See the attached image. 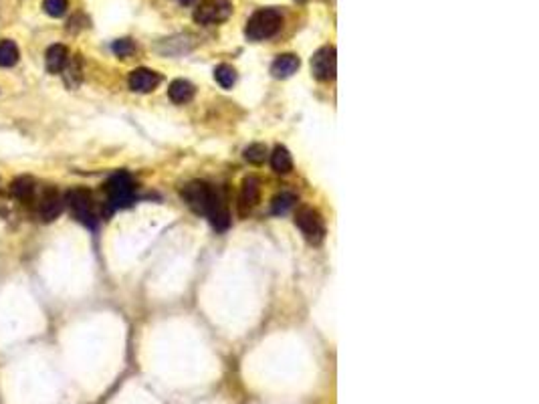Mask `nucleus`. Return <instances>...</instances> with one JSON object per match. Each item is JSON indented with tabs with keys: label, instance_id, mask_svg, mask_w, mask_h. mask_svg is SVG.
Wrapping results in <instances>:
<instances>
[{
	"label": "nucleus",
	"instance_id": "1",
	"mask_svg": "<svg viewBox=\"0 0 539 404\" xmlns=\"http://www.w3.org/2000/svg\"><path fill=\"white\" fill-rule=\"evenodd\" d=\"M283 26V15L277 8H260L257 12H253V17L247 21L245 26V35L249 41H267L271 37H275Z\"/></svg>",
	"mask_w": 539,
	"mask_h": 404
},
{
	"label": "nucleus",
	"instance_id": "2",
	"mask_svg": "<svg viewBox=\"0 0 539 404\" xmlns=\"http://www.w3.org/2000/svg\"><path fill=\"white\" fill-rule=\"evenodd\" d=\"M218 198H220V192L202 180H194L182 188V200L190 207V211H194L196 214L209 216Z\"/></svg>",
	"mask_w": 539,
	"mask_h": 404
},
{
	"label": "nucleus",
	"instance_id": "3",
	"mask_svg": "<svg viewBox=\"0 0 539 404\" xmlns=\"http://www.w3.org/2000/svg\"><path fill=\"white\" fill-rule=\"evenodd\" d=\"M107 192V204L109 211H118V209H127L134 202V194H136V182L127 172H118L116 176H112L105 184Z\"/></svg>",
	"mask_w": 539,
	"mask_h": 404
},
{
	"label": "nucleus",
	"instance_id": "4",
	"mask_svg": "<svg viewBox=\"0 0 539 404\" xmlns=\"http://www.w3.org/2000/svg\"><path fill=\"white\" fill-rule=\"evenodd\" d=\"M295 225L309 245H321L326 238V222L315 209L303 207L295 214Z\"/></svg>",
	"mask_w": 539,
	"mask_h": 404
},
{
	"label": "nucleus",
	"instance_id": "5",
	"mask_svg": "<svg viewBox=\"0 0 539 404\" xmlns=\"http://www.w3.org/2000/svg\"><path fill=\"white\" fill-rule=\"evenodd\" d=\"M67 204H69L73 216L83 222L85 227L95 229L97 227V213H95V202L91 192L85 188H77L67 194Z\"/></svg>",
	"mask_w": 539,
	"mask_h": 404
},
{
	"label": "nucleus",
	"instance_id": "6",
	"mask_svg": "<svg viewBox=\"0 0 539 404\" xmlns=\"http://www.w3.org/2000/svg\"><path fill=\"white\" fill-rule=\"evenodd\" d=\"M233 15V0H200L194 10V21L202 26L224 23Z\"/></svg>",
	"mask_w": 539,
	"mask_h": 404
},
{
	"label": "nucleus",
	"instance_id": "7",
	"mask_svg": "<svg viewBox=\"0 0 539 404\" xmlns=\"http://www.w3.org/2000/svg\"><path fill=\"white\" fill-rule=\"evenodd\" d=\"M337 71V57L335 47H321L311 57V73L317 81H331Z\"/></svg>",
	"mask_w": 539,
	"mask_h": 404
},
{
	"label": "nucleus",
	"instance_id": "8",
	"mask_svg": "<svg viewBox=\"0 0 539 404\" xmlns=\"http://www.w3.org/2000/svg\"><path fill=\"white\" fill-rule=\"evenodd\" d=\"M160 81H162V77L158 73L152 71V69H145V67L134 69V71L130 73V79H127L130 89L136 91V94H150V91H154L160 85Z\"/></svg>",
	"mask_w": 539,
	"mask_h": 404
},
{
	"label": "nucleus",
	"instance_id": "9",
	"mask_svg": "<svg viewBox=\"0 0 539 404\" xmlns=\"http://www.w3.org/2000/svg\"><path fill=\"white\" fill-rule=\"evenodd\" d=\"M258 196H260V182H258V178H255V176L245 178L242 188H240V196H238L240 213H247V209H253L258 202Z\"/></svg>",
	"mask_w": 539,
	"mask_h": 404
},
{
	"label": "nucleus",
	"instance_id": "10",
	"mask_svg": "<svg viewBox=\"0 0 539 404\" xmlns=\"http://www.w3.org/2000/svg\"><path fill=\"white\" fill-rule=\"evenodd\" d=\"M69 61V49L65 45H51L45 53V67L48 73H61L67 67Z\"/></svg>",
	"mask_w": 539,
	"mask_h": 404
},
{
	"label": "nucleus",
	"instance_id": "11",
	"mask_svg": "<svg viewBox=\"0 0 539 404\" xmlns=\"http://www.w3.org/2000/svg\"><path fill=\"white\" fill-rule=\"evenodd\" d=\"M63 211V198L57 194L55 191H47L41 198V204H39V213H41V218L48 222V220H55L59 214Z\"/></svg>",
	"mask_w": 539,
	"mask_h": 404
},
{
	"label": "nucleus",
	"instance_id": "12",
	"mask_svg": "<svg viewBox=\"0 0 539 404\" xmlns=\"http://www.w3.org/2000/svg\"><path fill=\"white\" fill-rule=\"evenodd\" d=\"M299 65H301L299 57L287 53V55H279V57L273 61L271 73H273V77H277V79H287V77H291L293 73H297Z\"/></svg>",
	"mask_w": 539,
	"mask_h": 404
},
{
	"label": "nucleus",
	"instance_id": "13",
	"mask_svg": "<svg viewBox=\"0 0 539 404\" xmlns=\"http://www.w3.org/2000/svg\"><path fill=\"white\" fill-rule=\"evenodd\" d=\"M168 96H170V99H172L174 103H180V105H182V103H188V101L194 97V85L184 81V79H176V81L170 83Z\"/></svg>",
	"mask_w": 539,
	"mask_h": 404
},
{
	"label": "nucleus",
	"instance_id": "14",
	"mask_svg": "<svg viewBox=\"0 0 539 404\" xmlns=\"http://www.w3.org/2000/svg\"><path fill=\"white\" fill-rule=\"evenodd\" d=\"M271 166H273V170H275L277 174H289V172L293 170V158H291V154H289L287 148L277 146V148L273 150V154H271Z\"/></svg>",
	"mask_w": 539,
	"mask_h": 404
},
{
	"label": "nucleus",
	"instance_id": "15",
	"mask_svg": "<svg viewBox=\"0 0 539 404\" xmlns=\"http://www.w3.org/2000/svg\"><path fill=\"white\" fill-rule=\"evenodd\" d=\"M19 55H21V53H19V47H17L15 41H8V39L0 41V67H12V65H17Z\"/></svg>",
	"mask_w": 539,
	"mask_h": 404
},
{
	"label": "nucleus",
	"instance_id": "16",
	"mask_svg": "<svg viewBox=\"0 0 539 404\" xmlns=\"http://www.w3.org/2000/svg\"><path fill=\"white\" fill-rule=\"evenodd\" d=\"M295 202H297V196H295L293 192H281V194H277V196L273 198L271 211H273V214L289 213V211L295 207Z\"/></svg>",
	"mask_w": 539,
	"mask_h": 404
},
{
	"label": "nucleus",
	"instance_id": "17",
	"mask_svg": "<svg viewBox=\"0 0 539 404\" xmlns=\"http://www.w3.org/2000/svg\"><path fill=\"white\" fill-rule=\"evenodd\" d=\"M214 79H216V83H218L220 87L231 89L236 81V71L231 65H224V63H222V65H218V67L214 69Z\"/></svg>",
	"mask_w": 539,
	"mask_h": 404
},
{
	"label": "nucleus",
	"instance_id": "18",
	"mask_svg": "<svg viewBox=\"0 0 539 404\" xmlns=\"http://www.w3.org/2000/svg\"><path fill=\"white\" fill-rule=\"evenodd\" d=\"M69 8V0H43V10L53 19H61Z\"/></svg>",
	"mask_w": 539,
	"mask_h": 404
},
{
	"label": "nucleus",
	"instance_id": "19",
	"mask_svg": "<svg viewBox=\"0 0 539 404\" xmlns=\"http://www.w3.org/2000/svg\"><path fill=\"white\" fill-rule=\"evenodd\" d=\"M265 158H267V148L263 146V143H251L247 150H245V160L249 162V164H263L265 162Z\"/></svg>",
	"mask_w": 539,
	"mask_h": 404
},
{
	"label": "nucleus",
	"instance_id": "20",
	"mask_svg": "<svg viewBox=\"0 0 539 404\" xmlns=\"http://www.w3.org/2000/svg\"><path fill=\"white\" fill-rule=\"evenodd\" d=\"M12 192H15L19 198L26 200V198H30V194L35 192V182H33L30 178H26V176L17 178V180L12 182Z\"/></svg>",
	"mask_w": 539,
	"mask_h": 404
},
{
	"label": "nucleus",
	"instance_id": "21",
	"mask_svg": "<svg viewBox=\"0 0 539 404\" xmlns=\"http://www.w3.org/2000/svg\"><path fill=\"white\" fill-rule=\"evenodd\" d=\"M112 49H114V53H116L118 57L125 59V57H130V55L136 51V45H134L132 39H118V41L112 45Z\"/></svg>",
	"mask_w": 539,
	"mask_h": 404
},
{
	"label": "nucleus",
	"instance_id": "22",
	"mask_svg": "<svg viewBox=\"0 0 539 404\" xmlns=\"http://www.w3.org/2000/svg\"><path fill=\"white\" fill-rule=\"evenodd\" d=\"M178 2H180V4H184V6H188V4H192L194 0H178Z\"/></svg>",
	"mask_w": 539,
	"mask_h": 404
}]
</instances>
